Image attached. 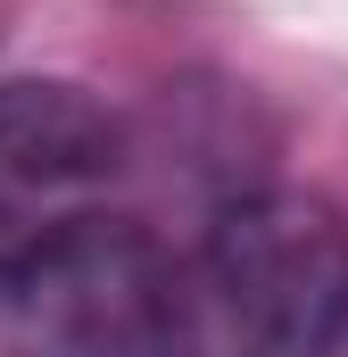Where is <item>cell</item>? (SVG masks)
Segmentation results:
<instances>
[{
  "mask_svg": "<svg viewBox=\"0 0 348 357\" xmlns=\"http://www.w3.org/2000/svg\"><path fill=\"white\" fill-rule=\"evenodd\" d=\"M125 175V125L108 100L58 75H8L0 84V216L25 225V208L84 199Z\"/></svg>",
  "mask_w": 348,
  "mask_h": 357,
  "instance_id": "obj_3",
  "label": "cell"
},
{
  "mask_svg": "<svg viewBox=\"0 0 348 357\" xmlns=\"http://www.w3.org/2000/svg\"><path fill=\"white\" fill-rule=\"evenodd\" d=\"M25 241H33V233H25L17 216H0V274H8V266H17V258H25Z\"/></svg>",
  "mask_w": 348,
  "mask_h": 357,
  "instance_id": "obj_4",
  "label": "cell"
},
{
  "mask_svg": "<svg viewBox=\"0 0 348 357\" xmlns=\"http://www.w3.org/2000/svg\"><path fill=\"white\" fill-rule=\"evenodd\" d=\"M348 333V225L307 191H249L166 274L158 357H332Z\"/></svg>",
  "mask_w": 348,
  "mask_h": 357,
  "instance_id": "obj_1",
  "label": "cell"
},
{
  "mask_svg": "<svg viewBox=\"0 0 348 357\" xmlns=\"http://www.w3.org/2000/svg\"><path fill=\"white\" fill-rule=\"evenodd\" d=\"M174 258L133 216H58L0 274L8 357H158Z\"/></svg>",
  "mask_w": 348,
  "mask_h": 357,
  "instance_id": "obj_2",
  "label": "cell"
}]
</instances>
